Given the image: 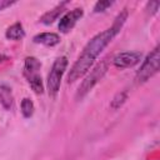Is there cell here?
I'll return each mask as SVG.
<instances>
[{"label":"cell","instance_id":"obj_1","mask_svg":"<svg viewBox=\"0 0 160 160\" xmlns=\"http://www.w3.org/2000/svg\"><path fill=\"white\" fill-rule=\"evenodd\" d=\"M126 19H128V11H126V9H124L121 12L118 14L112 25L109 29L96 34L94 38H91V40L88 41L82 52L80 54V56L78 58V60L74 62V65L71 66V69L69 71V75H68V82L69 84L82 78L90 70V68L92 66L96 58L112 41V39L120 32Z\"/></svg>","mask_w":160,"mask_h":160},{"label":"cell","instance_id":"obj_2","mask_svg":"<svg viewBox=\"0 0 160 160\" xmlns=\"http://www.w3.org/2000/svg\"><path fill=\"white\" fill-rule=\"evenodd\" d=\"M41 62L35 56H28L24 62V76L28 80L30 88L34 90L35 94L44 92V85L40 75Z\"/></svg>","mask_w":160,"mask_h":160},{"label":"cell","instance_id":"obj_3","mask_svg":"<svg viewBox=\"0 0 160 160\" xmlns=\"http://www.w3.org/2000/svg\"><path fill=\"white\" fill-rule=\"evenodd\" d=\"M159 66H160V49H159V46H155L150 51V54H148V56L142 61L140 69L138 70L136 81L139 84L146 82L150 78H152L159 71Z\"/></svg>","mask_w":160,"mask_h":160},{"label":"cell","instance_id":"obj_4","mask_svg":"<svg viewBox=\"0 0 160 160\" xmlns=\"http://www.w3.org/2000/svg\"><path fill=\"white\" fill-rule=\"evenodd\" d=\"M106 70H108V59H104V60L100 61V62L90 71V74L82 80V82L80 84V86H79V89H78V91H76V95H75L76 100H81V99L99 82V80L105 75Z\"/></svg>","mask_w":160,"mask_h":160},{"label":"cell","instance_id":"obj_5","mask_svg":"<svg viewBox=\"0 0 160 160\" xmlns=\"http://www.w3.org/2000/svg\"><path fill=\"white\" fill-rule=\"evenodd\" d=\"M68 64H69V61H68L66 56H60L54 61L51 70L48 75V90H49L50 96H55L59 92L61 79L68 68Z\"/></svg>","mask_w":160,"mask_h":160},{"label":"cell","instance_id":"obj_6","mask_svg":"<svg viewBox=\"0 0 160 160\" xmlns=\"http://www.w3.org/2000/svg\"><path fill=\"white\" fill-rule=\"evenodd\" d=\"M140 60H141L140 51H124L114 56L112 64L118 69H128V68H132L136 64H139Z\"/></svg>","mask_w":160,"mask_h":160},{"label":"cell","instance_id":"obj_7","mask_svg":"<svg viewBox=\"0 0 160 160\" xmlns=\"http://www.w3.org/2000/svg\"><path fill=\"white\" fill-rule=\"evenodd\" d=\"M82 15H84V10L81 8L72 9L71 11H68L66 14H64L62 18L59 21V30H60V32H64V34L69 32L75 26V24L82 18Z\"/></svg>","mask_w":160,"mask_h":160},{"label":"cell","instance_id":"obj_8","mask_svg":"<svg viewBox=\"0 0 160 160\" xmlns=\"http://www.w3.org/2000/svg\"><path fill=\"white\" fill-rule=\"evenodd\" d=\"M34 42L42 44L45 46H55L60 42V36L55 32H41L32 38Z\"/></svg>","mask_w":160,"mask_h":160},{"label":"cell","instance_id":"obj_9","mask_svg":"<svg viewBox=\"0 0 160 160\" xmlns=\"http://www.w3.org/2000/svg\"><path fill=\"white\" fill-rule=\"evenodd\" d=\"M68 4V1H62V2H60L58 6H55L54 9H51L50 11H46L41 18H40V22L41 24H45V25H50V24H52L59 16H60V14L64 11V6Z\"/></svg>","mask_w":160,"mask_h":160},{"label":"cell","instance_id":"obj_10","mask_svg":"<svg viewBox=\"0 0 160 160\" xmlns=\"http://www.w3.org/2000/svg\"><path fill=\"white\" fill-rule=\"evenodd\" d=\"M5 36L9 40H15V41L21 40L25 36V30H24L21 22L18 21V22L12 24L11 26H9L8 30H6V32H5Z\"/></svg>","mask_w":160,"mask_h":160},{"label":"cell","instance_id":"obj_11","mask_svg":"<svg viewBox=\"0 0 160 160\" xmlns=\"http://www.w3.org/2000/svg\"><path fill=\"white\" fill-rule=\"evenodd\" d=\"M14 102V98H12V92L11 89L6 85H1L0 86V104L2 105V108L5 110H10Z\"/></svg>","mask_w":160,"mask_h":160},{"label":"cell","instance_id":"obj_12","mask_svg":"<svg viewBox=\"0 0 160 160\" xmlns=\"http://www.w3.org/2000/svg\"><path fill=\"white\" fill-rule=\"evenodd\" d=\"M20 108H21V114L24 115V118L32 116V114H34V104H32V101L30 99H28V98L22 99Z\"/></svg>","mask_w":160,"mask_h":160},{"label":"cell","instance_id":"obj_13","mask_svg":"<svg viewBox=\"0 0 160 160\" xmlns=\"http://www.w3.org/2000/svg\"><path fill=\"white\" fill-rule=\"evenodd\" d=\"M126 99H128V95H126V92H125V91L118 92V94L114 96V99L111 100V104H110L111 109H114V110L119 109L120 106H122V104L126 101Z\"/></svg>","mask_w":160,"mask_h":160},{"label":"cell","instance_id":"obj_14","mask_svg":"<svg viewBox=\"0 0 160 160\" xmlns=\"http://www.w3.org/2000/svg\"><path fill=\"white\" fill-rule=\"evenodd\" d=\"M114 4V1H98L94 5V12H102L108 8H110Z\"/></svg>","mask_w":160,"mask_h":160},{"label":"cell","instance_id":"obj_15","mask_svg":"<svg viewBox=\"0 0 160 160\" xmlns=\"http://www.w3.org/2000/svg\"><path fill=\"white\" fill-rule=\"evenodd\" d=\"M159 6H160L159 1H150V2H148V5H146V10H148V12H149L150 15H154V14L158 12Z\"/></svg>","mask_w":160,"mask_h":160},{"label":"cell","instance_id":"obj_16","mask_svg":"<svg viewBox=\"0 0 160 160\" xmlns=\"http://www.w3.org/2000/svg\"><path fill=\"white\" fill-rule=\"evenodd\" d=\"M16 1H9V0H0V11L6 9V8H10L12 5H15Z\"/></svg>","mask_w":160,"mask_h":160},{"label":"cell","instance_id":"obj_17","mask_svg":"<svg viewBox=\"0 0 160 160\" xmlns=\"http://www.w3.org/2000/svg\"><path fill=\"white\" fill-rule=\"evenodd\" d=\"M5 60H9V58L5 56V55H1V54H0V64H1L2 61H5Z\"/></svg>","mask_w":160,"mask_h":160}]
</instances>
